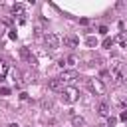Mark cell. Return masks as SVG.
Instances as JSON below:
<instances>
[{"instance_id":"7","label":"cell","mask_w":127,"mask_h":127,"mask_svg":"<svg viewBox=\"0 0 127 127\" xmlns=\"http://www.w3.org/2000/svg\"><path fill=\"white\" fill-rule=\"evenodd\" d=\"M58 77H60L64 83H67V81H75V79H77V71H75V69H67V71H62Z\"/></svg>"},{"instance_id":"6","label":"cell","mask_w":127,"mask_h":127,"mask_svg":"<svg viewBox=\"0 0 127 127\" xmlns=\"http://www.w3.org/2000/svg\"><path fill=\"white\" fill-rule=\"evenodd\" d=\"M64 46L69 48V50H75V48L79 46V38H77L75 34H67V36L64 38Z\"/></svg>"},{"instance_id":"12","label":"cell","mask_w":127,"mask_h":127,"mask_svg":"<svg viewBox=\"0 0 127 127\" xmlns=\"http://www.w3.org/2000/svg\"><path fill=\"white\" fill-rule=\"evenodd\" d=\"M115 42H117L119 46H127V34H125V32H121V34L115 38Z\"/></svg>"},{"instance_id":"11","label":"cell","mask_w":127,"mask_h":127,"mask_svg":"<svg viewBox=\"0 0 127 127\" xmlns=\"http://www.w3.org/2000/svg\"><path fill=\"white\" fill-rule=\"evenodd\" d=\"M6 73H8V64H6L4 60H0V79H4Z\"/></svg>"},{"instance_id":"15","label":"cell","mask_w":127,"mask_h":127,"mask_svg":"<svg viewBox=\"0 0 127 127\" xmlns=\"http://www.w3.org/2000/svg\"><path fill=\"white\" fill-rule=\"evenodd\" d=\"M113 42H115L113 38H105V40H103V48H111V46H113Z\"/></svg>"},{"instance_id":"19","label":"cell","mask_w":127,"mask_h":127,"mask_svg":"<svg viewBox=\"0 0 127 127\" xmlns=\"http://www.w3.org/2000/svg\"><path fill=\"white\" fill-rule=\"evenodd\" d=\"M119 119H121V121H127V111H121V115H119Z\"/></svg>"},{"instance_id":"14","label":"cell","mask_w":127,"mask_h":127,"mask_svg":"<svg viewBox=\"0 0 127 127\" xmlns=\"http://www.w3.org/2000/svg\"><path fill=\"white\" fill-rule=\"evenodd\" d=\"M85 44H87V46H89V48H95V46H97V40H95V38H93V36H89V38H87V42H85Z\"/></svg>"},{"instance_id":"10","label":"cell","mask_w":127,"mask_h":127,"mask_svg":"<svg viewBox=\"0 0 127 127\" xmlns=\"http://www.w3.org/2000/svg\"><path fill=\"white\" fill-rule=\"evenodd\" d=\"M12 14H14V16H26L24 6H22V4H14V6H12Z\"/></svg>"},{"instance_id":"4","label":"cell","mask_w":127,"mask_h":127,"mask_svg":"<svg viewBox=\"0 0 127 127\" xmlns=\"http://www.w3.org/2000/svg\"><path fill=\"white\" fill-rule=\"evenodd\" d=\"M20 56H22V60H24L26 64H30L32 67H36L38 60H36V56L30 52V48H20Z\"/></svg>"},{"instance_id":"17","label":"cell","mask_w":127,"mask_h":127,"mask_svg":"<svg viewBox=\"0 0 127 127\" xmlns=\"http://www.w3.org/2000/svg\"><path fill=\"white\" fill-rule=\"evenodd\" d=\"M115 123H117L115 117H109V119H107V127H115Z\"/></svg>"},{"instance_id":"20","label":"cell","mask_w":127,"mask_h":127,"mask_svg":"<svg viewBox=\"0 0 127 127\" xmlns=\"http://www.w3.org/2000/svg\"><path fill=\"white\" fill-rule=\"evenodd\" d=\"M8 127H18V125H16V123H10V125H8Z\"/></svg>"},{"instance_id":"8","label":"cell","mask_w":127,"mask_h":127,"mask_svg":"<svg viewBox=\"0 0 127 127\" xmlns=\"http://www.w3.org/2000/svg\"><path fill=\"white\" fill-rule=\"evenodd\" d=\"M97 113H99L101 117H109V105H107L105 101H99V105H97Z\"/></svg>"},{"instance_id":"5","label":"cell","mask_w":127,"mask_h":127,"mask_svg":"<svg viewBox=\"0 0 127 127\" xmlns=\"http://www.w3.org/2000/svg\"><path fill=\"white\" fill-rule=\"evenodd\" d=\"M48 87H50L52 91H58V93H62V91L65 89V83H64L60 77H52V79L48 81Z\"/></svg>"},{"instance_id":"2","label":"cell","mask_w":127,"mask_h":127,"mask_svg":"<svg viewBox=\"0 0 127 127\" xmlns=\"http://www.w3.org/2000/svg\"><path fill=\"white\" fill-rule=\"evenodd\" d=\"M62 99H64V103H75V101L79 99L77 87H65V89L62 91Z\"/></svg>"},{"instance_id":"9","label":"cell","mask_w":127,"mask_h":127,"mask_svg":"<svg viewBox=\"0 0 127 127\" xmlns=\"http://www.w3.org/2000/svg\"><path fill=\"white\" fill-rule=\"evenodd\" d=\"M71 125L73 127H83L85 125V119L81 115H71Z\"/></svg>"},{"instance_id":"13","label":"cell","mask_w":127,"mask_h":127,"mask_svg":"<svg viewBox=\"0 0 127 127\" xmlns=\"http://www.w3.org/2000/svg\"><path fill=\"white\" fill-rule=\"evenodd\" d=\"M65 62H67V65H75L79 60H77V56H67V58H65Z\"/></svg>"},{"instance_id":"18","label":"cell","mask_w":127,"mask_h":127,"mask_svg":"<svg viewBox=\"0 0 127 127\" xmlns=\"http://www.w3.org/2000/svg\"><path fill=\"white\" fill-rule=\"evenodd\" d=\"M0 93H2V95H8L10 89H8V87H0Z\"/></svg>"},{"instance_id":"3","label":"cell","mask_w":127,"mask_h":127,"mask_svg":"<svg viewBox=\"0 0 127 127\" xmlns=\"http://www.w3.org/2000/svg\"><path fill=\"white\" fill-rule=\"evenodd\" d=\"M60 36L58 34H54V32H48L46 36H44V44H46V48L48 50H58L60 48Z\"/></svg>"},{"instance_id":"16","label":"cell","mask_w":127,"mask_h":127,"mask_svg":"<svg viewBox=\"0 0 127 127\" xmlns=\"http://www.w3.org/2000/svg\"><path fill=\"white\" fill-rule=\"evenodd\" d=\"M42 107L44 109H50L52 107V99H42Z\"/></svg>"},{"instance_id":"1","label":"cell","mask_w":127,"mask_h":127,"mask_svg":"<svg viewBox=\"0 0 127 127\" xmlns=\"http://www.w3.org/2000/svg\"><path fill=\"white\" fill-rule=\"evenodd\" d=\"M87 85H89V89H91L93 95H105V83H103L99 77H91V79H87Z\"/></svg>"}]
</instances>
